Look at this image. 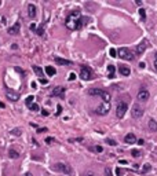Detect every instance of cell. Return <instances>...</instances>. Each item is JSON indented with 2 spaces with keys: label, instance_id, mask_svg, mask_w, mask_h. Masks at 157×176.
<instances>
[{
  "label": "cell",
  "instance_id": "2",
  "mask_svg": "<svg viewBox=\"0 0 157 176\" xmlns=\"http://www.w3.org/2000/svg\"><path fill=\"white\" fill-rule=\"evenodd\" d=\"M52 169L55 171V172L65 173V175H73L72 166L68 165V164H63V162H57L55 165H52Z\"/></svg>",
  "mask_w": 157,
  "mask_h": 176
},
{
  "label": "cell",
  "instance_id": "6",
  "mask_svg": "<svg viewBox=\"0 0 157 176\" xmlns=\"http://www.w3.org/2000/svg\"><path fill=\"white\" fill-rule=\"evenodd\" d=\"M109 110H110V105L106 103V102H103L102 105H99L98 108H97V110H95V113L99 114V116H106V114L109 113Z\"/></svg>",
  "mask_w": 157,
  "mask_h": 176
},
{
  "label": "cell",
  "instance_id": "31",
  "mask_svg": "<svg viewBox=\"0 0 157 176\" xmlns=\"http://www.w3.org/2000/svg\"><path fill=\"white\" fill-rule=\"evenodd\" d=\"M123 173H124V171H123V169H120V168H117V169H116V175H117V176L123 175Z\"/></svg>",
  "mask_w": 157,
  "mask_h": 176
},
{
  "label": "cell",
  "instance_id": "24",
  "mask_svg": "<svg viewBox=\"0 0 157 176\" xmlns=\"http://www.w3.org/2000/svg\"><path fill=\"white\" fill-rule=\"evenodd\" d=\"M91 150L95 151V153H102V150H103V149H102V146H92Z\"/></svg>",
  "mask_w": 157,
  "mask_h": 176
},
{
  "label": "cell",
  "instance_id": "36",
  "mask_svg": "<svg viewBox=\"0 0 157 176\" xmlns=\"http://www.w3.org/2000/svg\"><path fill=\"white\" fill-rule=\"evenodd\" d=\"M43 33H44L43 28H39V29H37V35H39V36H43Z\"/></svg>",
  "mask_w": 157,
  "mask_h": 176
},
{
  "label": "cell",
  "instance_id": "14",
  "mask_svg": "<svg viewBox=\"0 0 157 176\" xmlns=\"http://www.w3.org/2000/svg\"><path fill=\"white\" fill-rule=\"evenodd\" d=\"M119 72H120V73H121V74H123V76H130L131 70H130V68H128V66L120 65V66H119Z\"/></svg>",
  "mask_w": 157,
  "mask_h": 176
},
{
  "label": "cell",
  "instance_id": "25",
  "mask_svg": "<svg viewBox=\"0 0 157 176\" xmlns=\"http://www.w3.org/2000/svg\"><path fill=\"white\" fill-rule=\"evenodd\" d=\"M139 15H141V20L142 21H146V13H145L143 8H139Z\"/></svg>",
  "mask_w": 157,
  "mask_h": 176
},
{
  "label": "cell",
  "instance_id": "11",
  "mask_svg": "<svg viewBox=\"0 0 157 176\" xmlns=\"http://www.w3.org/2000/svg\"><path fill=\"white\" fill-rule=\"evenodd\" d=\"M146 46H147V41H146V40H143L141 44H138V46H137V50H135L138 55H142V54H143V51L146 50Z\"/></svg>",
  "mask_w": 157,
  "mask_h": 176
},
{
  "label": "cell",
  "instance_id": "15",
  "mask_svg": "<svg viewBox=\"0 0 157 176\" xmlns=\"http://www.w3.org/2000/svg\"><path fill=\"white\" fill-rule=\"evenodd\" d=\"M28 15H29L30 18H35V17H36V7L33 6V4H29V6H28Z\"/></svg>",
  "mask_w": 157,
  "mask_h": 176
},
{
  "label": "cell",
  "instance_id": "9",
  "mask_svg": "<svg viewBox=\"0 0 157 176\" xmlns=\"http://www.w3.org/2000/svg\"><path fill=\"white\" fill-rule=\"evenodd\" d=\"M149 96H150V94H149L147 90H141V91L138 92V99L142 102H146L149 99Z\"/></svg>",
  "mask_w": 157,
  "mask_h": 176
},
{
  "label": "cell",
  "instance_id": "20",
  "mask_svg": "<svg viewBox=\"0 0 157 176\" xmlns=\"http://www.w3.org/2000/svg\"><path fill=\"white\" fill-rule=\"evenodd\" d=\"M108 77L109 78L115 77V66L113 65H108Z\"/></svg>",
  "mask_w": 157,
  "mask_h": 176
},
{
  "label": "cell",
  "instance_id": "10",
  "mask_svg": "<svg viewBox=\"0 0 157 176\" xmlns=\"http://www.w3.org/2000/svg\"><path fill=\"white\" fill-rule=\"evenodd\" d=\"M6 96L10 99V101H13V102H17L18 99H20V94H17V92L11 91V90H7L6 91Z\"/></svg>",
  "mask_w": 157,
  "mask_h": 176
},
{
  "label": "cell",
  "instance_id": "17",
  "mask_svg": "<svg viewBox=\"0 0 157 176\" xmlns=\"http://www.w3.org/2000/svg\"><path fill=\"white\" fill-rule=\"evenodd\" d=\"M90 95H98V96H102V94H103V90H98V88H91L88 91Z\"/></svg>",
  "mask_w": 157,
  "mask_h": 176
},
{
  "label": "cell",
  "instance_id": "5",
  "mask_svg": "<svg viewBox=\"0 0 157 176\" xmlns=\"http://www.w3.org/2000/svg\"><path fill=\"white\" fill-rule=\"evenodd\" d=\"M80 77H82L83 80H91L92 78L91 69H90L88 66H82V68H80Z\"/></svg>",
  "mask_w": 157,
  "mask_h": 176
},
{
  "label": "cell",
  "instance_id": "44",
  "mask_svg": "<svg viewBox=\"0 0 157 176\" xmlns=\"http://www.w3.org/2000/svg\"><path fill=\"white\" fill-rule=\"evenodd\" d=\"M25 176H32V173H29V172H28V173H26Z\"/></svg>",
  "mask_w": 157,
  "mask_h": 176
},
{
  "label": "cell",
  "instance_id": "8",
  "mask_svg": "<svg viewBox=\"0 0 157 176\" xmlns=\"http://www.w3.org/2000/svg\"><path fill=\"white\" fill-rule=\"evenodd\" d=\"M63 94H65V88L63 87H55L51 91V96H61V98H63Z\"/></svg>",
  "mask_w": 157,
  "mask_h": 176
},
{
  "label": "cell",
  "instance_id": "28",
  "mask_svg": "<svg viewBox=\"0 0 157 176\" xmlns=\"http://www.w3.org/2000/svg\"><path fill=\"white\" fill-rule=\"evenodd\" d=\"M109 54H110V56H113V58H116V56H117V51H116L115 48H110Z\"/></svg>",
  "mask_w": 157,
  "mask_h": 176
},
{
  "label": "cell",
  "instance_id": "13",
  "mask_svg": "<svg viewBox=\"0 0 157 176\" xmlns=\"http://www.w3.org/2000/svg\"><path fill=\"white\" fill-rule=\"evenodd\" d=\"M124 142H125V143H128V144L137 143V138H135V135H134V134H128V135H125Z\"/></svg>",
  "mask_w": 157,
  "mask_h": 176
},
{
  "label": "cell",
  "instance_id": "39",
  "mask_svg": "<svg viewBox=\"0 0 157 176\" xmlns=\"http://www.w3.org/2000/svg\"><path fill=\"white\" fill-rule=\"evenodd\" d=\"M46 142H47V143H51V142H54V139H52V138H47V139H46Z\"/></svg>",
  "mask_w": 157,
  "mask_h": 176
},
{
  "label": "cell",
  "instance_id": "16",
  "mask_svg": "<svg viewBox=\"0 0 157 176\" xmlns=\"http://www.w3.org/2000/svg\"><path fill=\"white\" fill-rule=\"evenodd\" d=\"M149 128H150L152 132H157V121L150 118V120H149Z\"/></svg>",
  "mask_w": 157,
  "mask_h": 176
},
{
  "label": "cell",
  "instance_id": "42",
  "mask_svg": "<svg viewBox=\"0 0 157 176\" xmlns=\"http://www.w3.org/2000/svg\"><path fill=\"white\" fill-rule=\"evenodd\" d=\"M46 131H47L46 128H40V129H39V132H46Z\"/></svg>",
  "mask_w": 157,
  "mask_h": 176
},
{
  "label": "cell",
  "instance_id": "7",
  "mask_svg": "<svg viewBox=\"0 0 157 176\" xmlns=\"http://www.w3.org/2000/svg\"><path fill=\"white\" fill-rule=\"evenodd\" d=\"M131 114H132V117L134 118H141L143 116V109L139 106V105H134L132 106V110H131Z\"/></svg>",
  "mask_w": 157,
  "mask_h": 176
},
{
  "label": "cell",
  "instance_id": "43",
  "mask_svg": "<svg viewBox=\"0 0 157 176\" xmlns=\"http://www.w3.org/2000/svg\"><path fill=\"white\" fill-rule=\"evenodd\" d=\"M154 69H156V72H157V61L154 62Z\"/></svg>",
  "mask_w": 157,
  "mask_h": 176
},
{
  "label": "cell",
  "instance_id": "34",
  "mask_svg": "<svg viewBox=\"0 0 157 176\" xmlns=\"http://www.w3.org/2000/svg\"><path fill=\"white\" fill-rule=\"evenodd\" d=\"M75 78H76V74H75V73H70V74H69V80H70V81H73Z\"/></svg>",
  "mask_w": 157,
  "mask_h": 176
},
{
  "label": "cell",
  "instance_id": "30",
  "mask_svg": "<svg viewBox=\"0 0 157 176\" xmlns=\"http://www.w3.org/2000/svg\"><path fill=\"white\" fill-rule=\"evenodd\" d=\"M106 142H108V143L110 144V146H116V144H117V143H116V142H115V140H113V139H108V140H106Z\"/></svg>",
  "mask_w": 157,
  "mask_h": 176
},
{
  "label": "cell",
  "instance_id": "1",
  "mask_svg": "<svg viewBox=\"0 0 157 176\" xmlns=\"http://www.w3.org/2000/svg\"><path fill=\"white\" fill-rule=\"evenodd\" d=\"M83 21H84V18H82V13L78 10H75L66 17L65 25L69 30H76L78 28H82V25L84 23Z\"/></svg>",
  "mask_w": 157,
  "mask_h": 176
},
{
  "label": "cell",
  "instance_id": "33",
  "mask_svg": "<svg viewBox=\"0 0 157 176\" xmlns=\"http://www.w3.org/2000/svg\"><path fill=\"white\" fill-rule=\"evenodd\" d=\"M147 171H150V165H149V164H145V166H143V172H147Z\"/></svg>",
  "mask_w": 157,
  "mask_h": 176
},
{
  "label": "cell",
  "instance_id": "23",
  "mask_svg": "<svg viewBox=\"0 0 157 176\" xmlns=\"http://www.w3.org/2000/svg\"><path fill=\"white\" fill-rule=\"evenodd\" d=\"M8 156H10V158H20V153H17L15 150H10Z\"/></svg>",
  "mask_w": 157,
  "mask_h": 176
},
{
  "label": "cell",
  "instance_id": "40",
  "mask_svg": "<svg viewBox=\"0 0 157 176\" xmlns=\"http://www.w3.org/2000/svg\"><path fill=\"white\" fill-rule=\"evenodd\" d=\"M139 68L143 69V68H145V62H141V63H139Z\"/></svg>",
  "mask_w": 157,
  "mask_h": 176
},
{
  "label": "cell",
  "instance_id": "32",
  "mask_svg": "<svg viewBox=\"0 0 157 176\" xmlns=\"http://www.w3.org/2000/svg\"><path fill=\"white\" fill-rule=\"evenodd\" d=\"M61 111H62V106H61V105H58V106H57V116H58V114H61Z\"/></svg>",
  "mask_w": 157,
  "mask_h": 176
},
{
  "label": "cell",
  "instance_id": "26",
  "mask_svg": "<svg viewBox=\"0 0 157 176\" xmlns=\"http://www.w3.org/2000/svg\"><path fill=\"white\" fill-rule=\"evenodd\" d=\"M131 154H132V157H134V158L141 157V151H139V150H132V151H131Z\"/></svg>",
  "mask_w": 157,
  "mask_h": 176
},
{
  "label": "cell",
  "instance_id": "3",
  "mask_svg": "<svg viewBox=\"0 0 157 176\" xmlns=\"http://www.w3.org/2000/svg\"><path fill=\"white\" fill-rule=\"evenodd\" d=\"M117 55L120 56L121 59H125V61H132V59H134V54H132V52H131L128 48H125V47L119 48Z\"/></svg>",
  "mask_w": 157,
  "mask_h": 176
},
{
  "label": "cell",
  "instance_id": "29",
  "mask_svg": "<svg viewBox=\"0 0 157 176\" xmlns=\"http://www.w3.org/2000/svg\"><path fill=\"white\" fill-rule=\"evenodd\" d=\"M13 135H15V136H18V135H21V129H18V128H15V129H13Z\"/></svg>",
  "mask_w": 157,
  "mask_h": 176
},
{
  "label": "cell",
  "instance_id": "21",
  "mask_svg": "<svg viewBox=\"0 0 157 176\" xmlns=\"http://www.w3.org/2000/svg\"><path fill=\"white\" fill-rule=\"evenodd\" d=\"M33 70H35V73H36L37 76H39L40 78L44 76V72H43V69L42 68H39V66H33Z\"/></svg>",
  "mask_w": 157,
  "mask_h": 176
},
{
  "label": "cell",
  "instance_id": "12",
  "mask_svg": "<svg viewBox=\"0 0 157 176\" xmlns=\"http://www.w3.org/2000/svg\"><path fill=\"white\" fill-rule=\"evenodd\" d=\"M20 28H21L20 22H15V25H14V26L8 28V33H10V35H13V36H15V35H18V33H20Z\"/></svg>",
  "mask_w": 157,
  "mask_h": 176
},
{
  "label": "cell",
  "instance_id": "27",
  "mask_svg": "<svg viewBox=\"0 0 157 176\" xmlns=\"http://www.w3.org/2000/svg\"><path fill=\"white\" fill-rule=\"evenodd\" d=\"M29 109H30V110H32V111H37V110H39V105H36V103H32V105H30V106H29Z\"/></svg>",
  "mask_w": 157,
  "mask_h": 176
},
{
  "label": "cell",
  "instance_id": "41",
  "mask_svg": "<svg viewBox=\"0 0 157 176\" xmlns=\"http://www.w3.org/2000/svg\"><path fill=\"white\" fill-rule=\"evenodd\" d=\"M30 29L35 30V29H36V25H35V23H33V25H30Z\"/></svg>",
  "mask_w": 157,
  "mask_h": 176
},
{
  "label": "cell",
  "instance_id": "35",
  "mask_svg": "<svg viewBox=\"0 0 157 176\" xmlns=\"http://www.w3.org/2000/svg\"><path fill=\"white\" fill-rule=\"evenodd\" d=\"M84 176H97V175H95L94 172H91V171H88V172H85V173H84Z\"/></svg>",
  "mask_w": 157,
  "mask_h": 176
},
{
  "label": "cell",
  "instance_id": "18",
  "mask_svg": "<svg viewBox=\"0 0 157 176\" xmlns=\"http://www.w3.org/2000/svg\"><path fill=\"white\" fill-rule=\"evenodd\" d=\"M54 61H55V63H58V65H70V63H72L70 61H68V59H62V58H58V56H57Z\"/></svg>",
  "mask_w": 157,
  "mask_h": 176
},
{
  "label": "cell",
  "instance_id": "4",
  "mask_svg": "<svg viewBox=\"0 0 157 176\" xmlns=\"http://www.w3.org/2000/svg\"><path fill=\"white\" fill-rule=\"evenodd\" d=\"M127 110H128V105L123 101L119 102L117 108H116V116H117L119 118H123L125 116V113H127Z\"/></svg>",
  "mask_w": 157,
  "mask_h": 176
},
{
  "label": "cell",
  "instance_id": "45",
  "mask_svg": "<svg viewBox=\"0 0 157 176\" xmlns=\"http://www.w3.org/2000/svg\"><path fill=\"white\" fill-rule=\"evenodd\" d=\"M156 61H157V52H156Z\"/></svg>",
  "mask_w": 157,
  "mask_h": 176
},
{
  "label": "cell",
  "instance_id": "38",
  "mask_svg": "<svg viewBox=\"0 0 157 176\" xmlns=\"http://www.w3.org/2000/svg\"><path fill=\"white\" fill-rule=\"evenodd\" d=\"M39 81L42 83V84H47V83H48V81L46 80V78H39Z\"/></svg>",
  "mask_w": 157,
  "mask_h": 176
},
{
  "label": "cell",
  "instance_id": "19",
  "mask_svg": "<svg viewBox=\"0 0 157 176\" xmlns=\"http://www.w3.org/2000/svg\"><path fill=\"white\" fill-rule=\"evenodd\" d=\"M46 73H47V76H54L57 73V70H55V68H52V66H46Z\"/></svg>",
  "mask_w": 157,
  "mask_h": 176
},
{
  "label": "cell",
  "instance_id": "22",
  "mask_svg": "<svg viewBox=\"0 0 157 176\" xmlns=\"http://www.w3.org/2000/svg\"><path fill=\"white\" fill-rule=\"evenodd\" d=\"M33 101H35V96H33V95H29V96H28V98L25 99V103H26V106L29 108L30 105L33 103Z\"/></svg>",
  "mask_w": 157,
  "mask_h": 176
},
{
  "label": "cell",
  "instance_id": "37",
  "mask_svg": "<svg viewBox=\"0 0 157 176\" xmlns=\"http://www.w3.org/2000/svg\"><path fill=\"white\" fill-rule=\"evenodd\" d=\"M105 175H106V176H112V172H110V169H109V168H106V169H105Z\"/></svg>",
  "mask_w": 157,
  "mask_h": 176
},
{
  "label": "cell",
  "instance_id": "46",
  "mask_svg": "<svg viewBox=\"0 0 157 176\" xmlns=\"http://www.w3.org/2000/svg\"><path fill=\"white\" fill-rule=\"evenodd\" d=\"M0 4H2V3H0Z\"/></svg>",
  "mask_w": 157,
  "mask_h": 176
}]
</instances>
